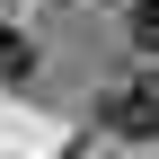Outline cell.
<instances>
[{"mask_svg": "<svg viewBox=\"0 0 159 159\" xmlns=\"http://www.w3.org/2000/svg\"><path fill=\"white\" fill-rule=\"evenodd\" d=\"M97 124L115 142H159V80H106L97 89Z\"/></svg>", "mask_w": 159, "mask_h": 159, "instance_id": "obj_1", "label": "cell"}, {"mask_svg": "<svg viewBox=\"0 0 159 159\" xmlns=\"http://www.w3.org/2000/svg\"><path fill=\"white\" fill-rule=\"evenodd\" d=\"M27 71H35V44L18 27H0V80H27Z\"/></svg>", "mask_w": 159, "mask_h": 159, "instance_id": "obj_2", "label": "cell"}, {"mask_svg": "<svg viewBox=\"0 0 159 159\" xmlns=\"http://www.w3.org/2000/svg\"><path fill=\"white\" fill-rule=\"evenodd\" d=\"M133 44L159 53V0H133Z\"/></svg>", "mask_w": 159, "mask_h": 159, "instance_id": "obj_3", "label": "cell"}]
</instances>
